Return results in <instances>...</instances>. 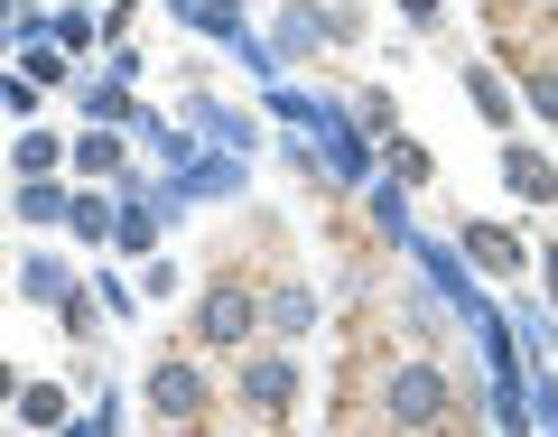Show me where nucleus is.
Instances as JSON below:
<instances>
[{
    "label": "nucleus",
    "mask_w": 558,
    "mask_h": 437,
    "mask_svg": "<svg viewBox=\"0 0 558 437\" xmlns=\"http://www.w3.org/2000/svg\"><path fill=\"white\" fill-rule=\"evenodd\" d=\"M391 418H400V428H418V418H447V373H438V363H410V373L391 381Z\"/></svg>",
    "instance_id": "f257e3e1"
},
{
    "label": "nucleus",
    "mask_w": 558,
    "mask_h": 437,
    "mask_svg": "<svg viewBox=\"0 0 558 437\" xmlns=\"http://www.w3.org/2000/svg\"><path fill=\"white\" fill-rule=\"evenodd\" d=\"M149 400H159L168 418H196V410H205V381H196V363H159V373H149Z\"/></svg>",
    "instance_id": "f03ea898"
},
{
    "label": "nucleus",
    "mask_w": 558,
    "mask_h": 437,
    "mask_svg": "<svg viewBox=\"0 0 558 437\" xmlns=\"http://www.w3.org/2000/svg\"><path fill=\"white\" fill-rule=\"evenodd\" d=\"M242 326H252V299H242V289H215V299L196 307V336H205V344H233Z\"/></svg>",
    "instance_id": "7ed1b4c3"
},
{
    "label": "nucleus",
    "mask_w": 558,
    "mask_h": 437,
    "mask_svg": "<svg viewBox=\"0 0 558 437\" xmlns=\"http://www.w3.org/2000/svg\"><path fill=\"white\" fill-rule=\"evenodd\" d=\"M289 391H299V373H289V363H252V373H242V400H252L260 418L289 410Z\"/></svg>",
    "instance_id": "20e7f679"
},
{
    "label": "nucleus",
    "mask_w": 558,
    "mask_h": 437,
    "mask_svg": "<svg viewBox=\"0 0 558 437\" xmlns=\"http://www.w3.org/2000/svg\"><path fill=\"white\" fill-rule=\"evenodd\" d=\"M539 112H558V75H539Z\"/></svg>",
    "instance_id": "39448f33"
}]
</instances>
